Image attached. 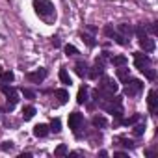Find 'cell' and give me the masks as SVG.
<instances>
[{
    "label": "cell",
    "instance_id": "22",
    "mask_svg": "<svg viewBox=\"0 0 158 158\" xmlns=\"http://www.w3.org/2000/svg\"><path fill=\"white\" fill-rule=\"evenodd\" d=\"M141 73L149 78V80H154V78H156V71L154 69H149V67H145V69H141Z\"/></svg>",
    "mask_w": 158,
    "mask_h": 158
},
{
    "label": "cell",
    "instance_id": "16",
    "mask_svg": "<svg viewBox=\"0 0 158 158\" xmlns=\"http://www.w3.org/2000/svg\"><path fill=\"white\" fill-rule=\"evenodd\" d=\"M34 115H35V108L34 106H24L23 108V119L24 121H30Z\"/></svg>",
    "mask_w": 158,
    "mask_h": 158
},
{
    "label": "cell",
    "instance_id": "8",
    "mask_svg": "<svg viewBox=\"0 0 158 158\" xmlns=\"http://www.w3.org/2000/svg\"><path fill=\"white\" fill-rule=\"evenodd\" d=\"M48 132H50V128L47 125H43V123L34 127V136L35 138H45V136H48Z\"/></svg>",
    "mask_w": 158,
    "mask_h": 158
},
{
    "label": "cell",
    "instance_id": "18",
    "mask_svg": "<svg viewBox=\"0 0 158 158\" xmlns=\"http://www.w3.org/2000/svg\"><path fill=\"white\" fill-rule=\"evenodd\" d=\"M117 78H119L121 82H127L128 78H130V71H128V69H125V65H123L121 69H117Z\"/></svg>",
    "mask_w": 158,
    "mask_h": 158
},
{
    "label": "cell",
    "instance_id": "25",
    "mask_svg": "<svg viewBox=\"0 0 158 158\" xmlns=\"http://www.w3.org/2000/svg\"><path fill=\"white\" fill-rule=\"evenodd\" d=\"M65 54L67 56H74V54H78V48L73 47V45H65Z\"/></svg>",
    "mask_w": 158,
    "mask_h": 158
},
{
    "label": "cell",
    "instance_id": "31",
    "mask_svg": "<svg viewBox=\"0 0 158 158\" xmlns=\"http://www.w3.org/2000/svg\"><path fill=\"white\" fill-rule=\"evenodd\" d=\"M102 32H104V35H108V37H112V35H114V28H112V26H104V30H102Z\"/></svg>",
    "mask_w": 158,
    "mask_h": 158
},
{
    "label": "cell",
    "instance_id": "28",
    "mask_svg": "<svg viewBox=\"0 0 158 158\" xmlns=\"http://www.w3.org/2000/svg\"><path fill=\"white\" fill-rule=\"evenodd\" d=\"M136 35H138L139 39H141V37H145V35H147L145 28H143V26H138V28H136Z\"/></svg>",
    "mask_w": 158,
    "mask_h": 158
},
{
    "label": "cell",
    "instance_id": "23",
    "mask_svg": "<svg viewBox=\"0 0 158 158\" xmlns=\"http://www.w3.org/2000/svg\"><path fill=\"white\" fill-rule=\"evenodd\" d=\"M54 154H56V156H63V154H67V145H63V143L58 145V147L54 149Z\"/></svg>",
    "mask_w": 158,
    "mask_h": 158
},
{
    "label": "cell",
    "instance_id": "3",
    "mask_svg": "<svg viewBox=\"0 0 158 158\" xmlns=\"http://www.w3.org/2000/svg\"><path fill=\"white\" fill-rule=\"evenodd\" d=\"M125 84H127L125 95H128V97H134V95H138V93L143 89V82H141V80H136V78H128Z\"/></svg>",
    "mask_w": 158,
    "mask_h": 158
},
{
    "label": "cell",
    "instance_id": "11",
    "mask_svg": "<svg viewBox=\"0 0 158 158\" xmlns=\"http://www.w3.org/2000/svg\"><path fill=\"white\" fill-rule=\"evenodd\" d=\"M54 97L60 101V104H65V102L69 101V91H67V89H56V91H54Z\"/></svg>",
    "mask_w": 158,
    "mask_h": 158
},
{
    "label": "cell",
    "instance_id": "7",
    "mask_svg": "<svg viewBox=\"0 0 158 158\" xmlns=\"http://www.w3.org/2000/svg\"><path fill=\"white\" fill-rule=\"evenodd\" d=\"M139 47H141V50L143 52H152L154 48H156V43H154V39L152 37H141L139 39Z\"/></svg>",
    "mask_w": 158,
    "mask_h": 158
},
{
    "label": "cell",
    "instance_id": "21",
    "mask_svg": "<svg viewBox=\"0 0 158 158\" xmlns=\"http://www.w3.org/2000/svg\"><path fill=\"white\" fill-rule=\"evenodd\" d=\"M139 119H141V115H139V114H134L132 117L123 119V121H121V125H134V123H136V121H139Z\"/></svg>",
    "mask_w": 158,
    "mask_h": 158
},
{
    "label": "cell",
    "instance_id": "24",
    "mask_svg": "<svg viewBox=\"0 0 158 158\" xmlns=\"http://www.w3.org/2000/svg\"><path fill=\"white\" fill-rule=\"evenodd\" d=\"M82 41H86L88 47H95L97 45V41H93V37L91 35H86V34H82Z\"/></svg>",
    "mask_w": 158,
    "mask_h": 158
},
{
    "label": "cell",
    "instance_id": "33",
    "mask_svg": "<svg viewBox=\"0 0 158 158\" xmlns=\"http://www.w3.org/2000/svg\"><path fill=\"white\" fill-rule=\"evenodd\" d=\"M114 156H117V158H127V156H128V154H127V152H115V154H114Z\"/></svg>",
    "mask_w": 158,
    "mask_h": 158
},
{
    "label": "cell",
    "instance_id": "14",
    "mask_svg": "<svg viewBox=\"0 0 158 158\" xmlns=\"http://www.w3.org/2000/svg\"><path fill=\"white\" fill-rule=\"evenodd\" d=\"M0 80H2V82H6V84L13 82V80H15V74H13V71H2V73H0Z\"/></svg>",
    "mask_w": 158,
    "mask_h": 158
},
{
    "label": "cell",
    "instance_id": "20",
    "mask_svg": "<svg viewBox=\"0 0 158 158\" xmlns=\"http://www.w3.org/2000/svg\"><path fill=\"white\" fill-rule=\"evenodd\" d=\"M112 37H114V39H115V43H117V45H121V47H125V45H128V41H127V37H125V35H121V34H114Z\"/></svg>",
    "mask_w": 158,
    "mask_h": 158
},
{
    "label": "cell",
    "instance_id": "30",
    "mask_svg": "<svg viewBox=\"0 0 158 158\" xmlns=\"http://www.w3.org/2000/svg\"><path fill=\"white\" fill-rule=\"evenodd\" d=\"M121 145H123V147H127V149H132V147H134V143H132L130 139H125V138L121 139Z\"/></svg>",
    "mask_w": 158,
    "mask_h": 158
},
{
    "label": "cell",
    "instance_id": "10",
    "mask_svg": "<svg viewBox=\"0 0 158 158\" xmlns=\"http://www.w3.org/2000/svg\"><path fill=\"white\" fill-rule=\"evenodd\" d=\"M74 71H76V74L78 76H88V63L86 61H76V65H74Z\"/></svg>",
    "mask_w": 158,
    "mask_h": 158
},
{
    "label": "cell",
    "instance_id": "1",
    "mask_svg": "<svg viewBox=\"0 0 158 158\" xmlns=\"http://www.w3.org/2000/svg\"><path fill=\"white\" fill-rule=\"evenodd\" d=\"M34 10L43 19H50L54 15V4L50 0H34Z\"/></svg>",
    "mask_w": 158,
    "mask_h": 158
},
{
    "label": "cell",
    "instance_id": "34",
    "mask_svg": "<svg viewBox=\"0 0 158 158\" xmlns=\"http://www.w3.org/2000/svg\"><path fill=\"white\" fill-rule=\"evenodd\" d=\"M52 45H54V47H60V39H58V37H54V39H52Z\"/></svg>",
    "mask_w": 158,
    "mask_h": 158
},
{
    "label": "cell",
    "instance_id": "17",
    "mask_svg": "<svg viewBox=\"0 0 158 158\" xmlns=\"http://www.w3.org/2000/svg\"><path fill=\"white\" fill-rule=\"evenodd\" d=\"M60 80H61V84H65V86H71L73 84V80H71V76H69V73L65 71V69H60Z\"/></svg>",
    "mask_w": 158,
    "mask_h": 158
},
{
    "label": "cell",
    "instance_id": "2",
    "mask_svg": "<svg viewBox=\"0 0 158 158\" xmlns=\"http://www.w3.org/2000/svg\"><path fill=\"white\" fill-rule=\"evenodd\" d=\"M84 127V115L80 112H73L69 114V128L76 134V136H80V128Z\"/></svg>",
    "mask_w": 158,
    "mask_h": 158
},
{
    "label": "cell",
    "instance_id": "5",
    "mask_svg": "<svg viewBox=\"0 0 158 158\" xmlns=\"http://www.w3.org/2000/svg\"><path fill=\"white\" fill-rule=\"evenodd\" d=\"M47 74H48V73H47V69H41V67H39L37 71L28 73V74H26V78H28L30 82H34V84H41L45 78H47Z\"/></svg>",
    "mask_w": 158,
    "mask_h": 158
},
{
    "label": "cell",
    "instance_id": "19",
    "mask_svg": "<svg viewBox=\"0 0 158 158\" xmlns=\"http://www.w3.org/2000/svg\"><path fill=\"white\" fill-rule=\"evenodd\" d=\"M93 125H95L97 128H104V127L108 125V121H106V117H102V115H95V117H93Z\"/></svg>",
    "mask_w": 158,
    "mask_h": 158
},
{
    "label": "cell",
    "instance_id": "32",
    "mask_svg": "<svg viewBox=\"0 0 158 158\" xmlns=\"http://www.w3.org/2000/svg\"><path fill=\"white\" fill-rule=\"evenodd\" d=\"M2 149H4V151H11V149H13V143H11V141H6V143L2 145Z\"/></svg>",
    "mask_w": 158,
    "mask_h": 158
},
{
    "label": "cell",
    "instance_id": "26",
    "mask_svg": "<svg viewBox=\"0 0 158 158\" xmlns=\"http://www.w3.org/2000/svg\"><path fill=\"white\" fill-rule=\"evenodd\" d=\"M50 130H52V132H56V134L61 130V123H60V119H54V121H52V125H50Z\"/></svg>",
    "mask_w": 158,
    "mask_h": 158
},
{
    "label": "cell",
    "instance_id": "6",
    "mask_svg": "<svg viewBox=\"0 0 158 158\" xmlns=\"http://www.w3.org/2000/svg\"><path fill=\"white\" fill-rule=\"evenodd\" d=\"M101 89H102V91H108V93H115V91L119 89V84L114 80V78L104 76V78H102V84H101Z\"/></svg>",
    "mask_w": 158,
    "mask_h": 158
},
{
    "label": "cell",
    "instance_id": "12",
    "mask_svg": "<svg viewBox=\"0 0 158 158\" xmlns=\"http://www.w3.org/2000/svg\"><path fill=\"white\" fill-rule=\"evenodd\" d=\"M88 91H89L88 86H82L80 89H78V99H76L78 104H86V102H88Z\"/></svg>",
    "mask_w": 158,
    "mask_h": 158
},
{
    "label": "cell",
    "instance_id": "27",
    "mask_svg": "<svg viewBox=\"0 0 158 158\" xmlns=\"http://www.w3.org/2000/svg\"><path fill=\"white\" fill-rule=\"evenodd\" d=\"M132 132H134V136H141V134L145 132V123H143V125H136Z\"/></svg>",
    "mask_w": 158,
    "mask_h": 158
},
{
    "label": "cell",
    "instance_id": "29",
    "mask_svg": "<svg viewBox=\"0 0 158 158\" xmlns=\"http://www.w3.org/2000/svg\"><path fill=\"white\" fill-rule=\"evenodd\" d=\"M21 93H23L24 97H28V99H35V93H34V91H30V89H24V88H23V89H21Z\"/></svg>",
    "mask_w": 158,
    "mask_h": 158
},
{
    "label": "cell",
    "instance_id": "13",
    "mask_svg": "<svg viewBox=\"0 0 158 158\" xmlns=\"http://www.w3.org/2000/svg\"><path fill=\"white\" fill-rule=\"evenodd\" d=\"M110 61H112L114 67H123V65H127L128 60H127V56H112Z\"/></svg>",
    "mask_w": 158,
    "mask_h": 158
},
{
    "label": "cell",
    "instance_id": "9",
    "mask_svg": "<svg viewBox=\"0 0 158 158\" xmlns=\"http://www.w3.org/2000/svg\"><path fill=\"white\" fill-rule=\"evenodd\" d=\"M147 104H149V110H151V114H156V89H151V91H149Z\"/></svg>",
    "mask_w": 158,
    "mask_h": 158
},
{
    "label": "cell",
    "instance_id": "35",
    "mask_svg": "<svg viewBox=\"0 0 158 158\" xmlns=\"http://www.w3.org/2000/svg\"><path fill=\"white\" fill-rule=\"evenodd\" d=\"M30 156H32V152H23L21 154V158H30Z\"/></svg>",
    "mask_w": 158,
    "mask_h": 158
},
{
    "label": "cell",
    "instance_id": "15",
    "mask_svg": "<svg viewBox=\"0 0 158 158\" xmlns=\"http://www.w3.org/2000/svg\"><path fill=\"white\" fill-rule=\"evenodd\" d=\"M117 30H119V34H121V35H125L127 39H128V37L132 35V32H134L130 24H119V26H117Z\"/></svg>",
    "mask_w": 158,
    "mask_h": 158
},
{
    "label": "cell",
    "instance_id": "4",
    "mask_svg": "<svg viewBox=\"0 0 158 158\" xmlns=\"http://www.w3.org/2000/svg\"><path fill=\"white\" fill-rule=\"evenodd\" d=\"M149 65H151V58H149L147 54L134 52V67H136L138 71H141V69H145V67H149Z\"/></svg>",
    "mask_w": 158,
    "mask_h": 158
}]
</instances>
